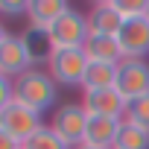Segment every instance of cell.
<instances>
[{"mask_svg":"<svg viewBox=\"0 0 149 149\" xmlns=\"http://www.w3.org/2000/svg\"><path fill=\"white\" fill-rule=\"evenodd\" d=\"M15 100L29 105L32 111L44 114L47 108H56V100H58V85L56 79L50 76L47 70L41 67H32L26 70L24 76L15 79Z\"/></svg>","mask_w":149,"mask_h":149,"instance_id":"6da1fadb","label":"cell"},{"mask_svg":"<svg viewBox=\"0 0 149 149\" xmlns=\"http://www.w3.org/2000/svg\"><path fill=\"white\" fill-rule=\"evenodd\" d=\"M88 53L85 47H73V50H53L47 61V73L56 79L58 88H82L85 73H88Z\"/></svg>","mask_w":149,"mask_h":149,"instance_id":"7a4b0ae2","label":"cell"},{"mask_svg":"<svg viewBox=\"0 0 149 149\" xmlns=\"http://www.w3.org/2000/svg\"><path fill=\"white\" fill-rule=\"evenodd\" d=\"M53 50H73V47H85V41L91 38V26H88V15L67 9L50 29H47Z\"/></svg>","mask_w":149,"mask_h":149,"instance_id":"3957f363","label":"cell"},{"mask_svg":"<svg viewBox=\"0 0 149 149\" xmlns=\"http://www.w3.org/2000/svg\"><path fill=\"white\" fill-rule=\"evenodd\" d=\"M47 126H50V129L64 140V146L76 149V146H82V140H85L88 111H85L82 105H76V102L58 105V108L53 111V117H50V123H47Z\"/></svg>","mask_w":149,"mask_h":149,"instance_id":"277c9868","label":"cell"},{"mask_svg":"<svg viewBox=\"0 0 149 149\" xmlns=\"http://www.w3.org/2000/svg\"><path fill=\"white\" fill-rule=\"evenodd\" d=\"M41 126H44V123H41V114L32 111L29 105L18 102V100H12L3 111H0V129L9 132V134H12L15 140H21V143H26Z\"/></svg>","mask_w":149,"mask_h":149,"instance_id":"5b68a950","label":"cell"},{"mask_svg":"<svg viewBox=\"0 0 149 149\" xmlns=\"http://www.w3.org/2000/svg\"><path fill=\"white\" fill-rule=\"evenodd\" d=\"M114 88L126 97V102L149 97V61L123 58L117 64V82H114Z\"/></svg>","mask_w":149,"mask_h":149,"instance_id":"8992f818","label":"cell"},{"mask_svg":"<svg viewBox=\"0 0 149 149\" xmlns=\"http://www.w3.org/2000/svg\"><path fill=\"white\" fill-rule=\"evenodd\" d=\"M82 108L88 117H111V120H126L129 102L117 88H100V91H85Z\"/></svg>","mask_w":149,"mask_h":149,"instance_id":"52a82bcc","label":"cell"},{"mask_svg":"<svg viewBox=\"0 0 149 149\" xmlns=\"http://www.w3.org/2000/svg\"><path fill=\"white\" fill-rule=\"evenodd\" d=\"M117 44H120L123 58L146 61V56H149V21H146V18L126 21L123 29L117 32Z\"/></svg>","mask_w":149,"mask_h":149,"instance_id":"ba28073f","label":"cell"},{"mask_svg":"<svg viewBox=\"0 0 149 149\" xmlns=\"http://www.w3.org/2000/svg\"><path fill=\"white\" fill-rule=\"evenodd\" d=\"M32 67H35V61H32V56L26 50L24 35H9L3 41V47H0V73L15 82L18 76H24V73L32 70Z\"/></svg>","mask_w":149,"mask_h":149,"instance_id":"9c48e42d","label":"cell"},{"mask_svg":"<svg viewBox=\"0 0 149 149\" xmlns=\"http://www.w3.org/2000/svg\"><path fill=\"white\" fill-rule=\"evenodd\" d=\"M120 126H123V120H111V117H88V129H85L82 146L114 149L117 134H120Z\"/></svg>","mask_w":149,"mask_h":149,"instance_id":"30bf717a","label":"cell"},{"mask_svg":"<svg viewBox=\"0 0 149 149\" xmlns=\"http://www.w3.org/2000/svg\"><path fill=\"white\" fill-rule=\"evenodd\" d=\"M70 6L64 3V0H29V6H26V18H29V26L35 29H50Z\"/></svg>","mask_w":149,"mask_h":149,"instance_id":"8fae6325","label":"cell"},{"mask_svg":"<svg viewBox=\"0 0 149 149\" xmlns=\"http://www.w3.org/2000/svg\"><path fill=\"white\" fill-rule=\"evenodd\" d=\"M123 18L117 15V9L111 6V0L108 3H97L91 12H88V26H91V35H111L117 38V32L123 29Z\"/></svg>","mask_w":149,"mask_h":149,"instance_id":"7c38bea8","label":"cell"},{"mask_svg":"<svg viewBox=\"0 0 149 149\" xmlns=\"http://www.w3.org/2000/svg\"><path fill=\"white\" fill-rule=\"evenodd\" d=\"M85 53H88L91 61H100V64H120L123 61L120 44L111 35H91L85 41Z\"/></svg>","mask_w":149,"mask_h":149,"instance_id":"4fadbf2b","label":"cell"},{"mask_svg":"<svg viewBox=\"0 0 149 149\" xmlns=\"http://www.w3.org/2000/svg\"><path fill=\"white\" fill-rule=\"evenodd\" d=\"M114 82H117V64H100V61H91V64H88V73H85V82H82V91L114 88Z\"/></svg>","mask_w":149,"mask_h":149,"instance_id":"5bb4252c","label":"cell"},{"mask_svg":"<svg viewBox=\"0 0 149 149\" xmlns=\"http://www.w3.org/2000/svg\"><path fill=\"white\" fill-rule=\"evenodd\" d=\"M24 41H26V50H29L35 67H38V61H50V56H53V41H50V35H47L44 29L29 26V29L24 32Z\"/></svg>","mask_w":149,"mask_h":149,"instance_id":"9a60e30c","label":"cell"},{"mask_svg":"<svg viewBox=\"0 0 149 149\" xmlns=\"http://www.w3.org/2000/svg\"><path fill=\"white\" fill-rule=\"evenodd\" d=\"M114 149H149V132L134 126V123H129V120H123Z\"/></svg>","mask_w":149,"mask_h":149,"instance_id":"2e32d148","label":"cell"},{"mask_svg":"<svg viewBox=\"0 0 149 149\" xmlns=\"http://www.w3.org/2000/svg\"><path fill=\"white\" fill-rule=\"evenodd\" d=\"M24 149H70V146H64V140H61L50 126H41V129L24 143Z\"/></svg>","mask_w":149,"mask_h":149,"instance_id":"e0dca14e","label":"cell"},{"mask_svg":"<svg viewBox=\"0 0 149 149\" xmlns=\"http://www.w3.org/2000/svg\"><path fill=\"white\" fill-rule=\"evenodd\" d=\"M146 3H149V0H111V6L117 9V15H120L123 21L143 18V15H146Z\"/></svg>","mask_w":149,"mask_h":149,"instance_id":"ac0fdd59","label":"cell"},{"mask_svg":"<svg viewBox=\"0 0 149 149\" xmlns=\"http://www.w3.org/2000/svg\"><path fill=\"white\" fill-rule=\"evenodd\" d=\"M126 120L149 132V97H140V100L129 102V111H126Z\"/></svg>","mask_w":149,"mask_h":149,"instance_id":"d6986e66","label":"cell"},{"mask_svg":"<svg viewBox=\"0 0 149 149\" xmlns=\"http://www.w3.org/2000/svg\"><path fill=\"white\" fill-rule=\"evenodd\" d=\"M12 100H15V82H12L9 76H3V73H0V111H3Z\"/></svg>","mask_w":149,"mask_h":149,"instance_id":"ffe728a7","label":"cell"},{"mask_svg":"<svg viewBox=\"0 0 149 149\" xmlns=\"http://www.w3.org/2000/svg\"><path fill=\"white\" fill-rule=\"evenodd\" d=\"M26 6L29 3H21V0H0V15L18 18V15H26Z\"/></svg>","mask_w":149,"mask_h":149,"instance_id":"44dd1931","label":"cell"},{"mask_svg":"<svg viewBox=\"0 0 149 149\" xmlns=\"http://www.w3.org/2000/svg\"><path fill=\"white\" fill-rule=\"evenodd\" d=\"M0 149H24V143H21V140H15L9 132L0 129Z\"/></svg>","mask_w":149,"mask_h":149,"instance_id":"7402d4cb","label":"cell"},{"mask_svg":"<svg viewBox=\"0 0 149 149\" xmlns=\"http://www.w3.org/2000/svg\"><path fill=\"white\" fill-rule=\"evenodd\" d=\"M9 35H12V32H9V29H6V26H3V24H0V47H3V41H6V38H9Z\"/></svg>","mask_w":149,"mask_h":149,"instance_id":"603a6c76","label":"cell"},{"mask_svg":"<svg viewBox=\"0 0 149 149\" xmlns=\"http://www.w3.org/2000/svg\"><path fill=\"white\" fill-rule=\"evenodd\" d=\"M143 18H146V21H149V3H146V15H143Z\"/></svg>","mask_w":149,"mask_h":149,"instance_id":"cb8c5ba5","label":"cell"},{"mask_svg":"<svg viewBox=\"0 0 149 149\" xmlns=\"http://www.w3.org/2000/svg\"><path fill=\"white\" fill-rule=\"evenodd\" d=\"M76 149H94V146H76Z\"/></svg>","mask_w":149,"mask_h":149,"instance_id":"d4e9b609","label":"cell"}]
</instances>
